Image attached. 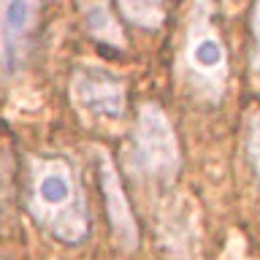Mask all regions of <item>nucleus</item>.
Segmentation results:
<instances>
[{
    "label": "nucleus",
    "instance_id": "10",
    "mask_svg": "<svg viewBox=\"0 0 260 260\" xmlns=\"http://www.w3.org/2000/svg\"><path fill=\"white\" fill-rule=\"evenodd\" d=\"M255 36H257V49H255V73H257V79H260V0L255 3Z\"/></svg>",
    "mask_w": 260,
    "mask_h": 260
},
{
    "label": "nucleus",
    "instance_id": "3",
    "mask_svg": "<svg viewBox=\"0 0 260 260\" xmlns=\"http://www.w3.org/2000/svg\"><path fill=\"white\" fill-rule=\"evenodd\" d=\"M127 166L136 174L154 179H166L179 168V144L174 127L157 103H144L138 111Z\"/></svg>",
    "mask_w": 260,
    "mask_h": 260
},
{
    "label": "nucleus",
    "instance_id": "8",
    "mask_svg": "<svg viewBox=\"0 0 260 260\" xmlns=\"http://www.w3.org/2000/svg\"><path fill=\"white\" fill-rule=\"evenodd\" d=\"M84 24L95 38L109 41V44H117V46L122 44V32L117 27V22H114V16L109 14V8L101 0H89L84 6Z\"/></svg>",
    "mask_w": 260,
    "mask_h": 260
},
{
    "label": "nucleus",
    "instance_id": "5",
    "mask_svg": "<svg viewBox=\"0 0 260 260\" xmlns=\"http://www.w3.org/2000/svg\"><path fill=\"white\" fill-rule=\"evenodd\" d=\"M73 101L87 117L114 122L125 114V87L114 73L98 68V65H84L73 73L71 81Z\"/></svg>",
    "mask_w": 260,
    "mask_h": 260
},
{
    "label": "nucleus",
    "instance_id": "4",
    "mask_svg": "<svg viewBox=\"0 0 260 260\" xmlns=\"http://www.w3.org/2000/svg\"><path fill=\"white\" fill-rule=\"evenodd\" d=\"M38 8V0H0V76H11L27 60Z\"/></svg>",
    "mask_w": 260,
    "mask_h": 260
},
{
    "label": "nucleus",
    "instance_id": "2",
    "mask_svg": "<svg viewBox=\"0 0 260 260\" xmlns=\"http://www.w3.org/2000/svg\"><path fill=\"white\" fill-rule=\"evenodd\" d=\"M184 68L190 73V84L198 95L219 98L228 79V52L222 38L209 22V8L201 3L198 14L192 16L184 44Z\"/></svg>",
    "mask_w": 260,
    "mask_h": 260
},
{
    "label": "nucleus",
    "instance_id": "9",
    "mask_svg": "<svg viewBox=\"0 0 260 260\" xmlns=\"http://www.w3.org/2000/svg\"><path fill=\"white\" fill-rule=\"evenodd\" d=\"M247 154H249V162L257 174V182H260V114L249 119V127H247Z\"/></svg>",
    "mask_w": 260,
    "mask_h": 260
},
{
    "label": "nucleus",
    "instance_id": "6",
    "mask_svg": "<svg viewBox=\"0 0 260 260\" xmlns=\"http://www.w3.org/2000/svg\"><path fill=\"white\" fill-rule=\"evenodd\" d=\"M98 174H101V190H103V203H106V214H109L114 239L122 249H136L138 247V225L130 211L127 195L119 184V176L114 171L111 160H106L101 154L98 160Z\"/></svg>",
    "mask_w": 260,
    "mask_h": 260
},
{
    "label": "nucleus",
    "instance_id": "1",
    "mask_svg": "<svg viewBox=\"0 0 260 260\" xmlns=\"http://www.w3.org/2000/svg\"><path fill=\"white\" fill-rule=\"evenodd\" d=\"M30 211L36 222L62 244H79L89 233L87 201L71 162L36 157L30 166Z\"/></svg>",
    "mask_w": 260,
    "mask_h": 260
},
{
    "label": "nucleus",
    "instance_id": "7",
    "mask_svg": "<svg viewBox=\"0 0 260 260\" xmlns=\"http://www.w3.org/2000/svg\"><path fill=\"white\" fill-rule=\"evenodd\" d=\"M122 16L138 27L154 30L166 19V0H117Z\"/></svg>",
    "mask_w": 260,
    "mask_h": 260
}]
</instances>
